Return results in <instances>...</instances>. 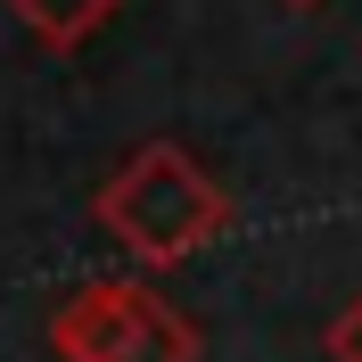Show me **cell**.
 Segmentation results:
<instances>
[{
  "label": "cell",
  "mask_w": 362,
  "mask_h": 362,
  "mask_svg": "<svg viewBox=\"0 0 362 362\" xmlns=\"http://www.w3.org/2000/svg\"><path fill=\"white\" fill-rule=\"evenodd\" d=\"M321 354H329V362H362V296H346L338 313H329V329H321Z\"/></svg>",
  "instance_id": "4"
},
{
  "label": "cell",
  "mask_w": 362,
  "mask_h": 362,
  "mask_svg": "<svg viewBox=\"0 0 362 362\" xmlns=\"http://www.w3.org/2000/svg\"><path fill=\"white\" fill-rule=\"evenodd\" d=\"M58 362H198V329L148 280H83L49 313Z\"/></svg>",
  "instance_id": "2"
},
{
  "label": "cell",
  "mask_w": 362,
  "mask_h": 362,
  "mask_svg": "<svg viewBox=\"0 0 362 362\" xmlns=\"http://www.w3.org/2000/svg\"><path fill=\"white\" fill-rule=\"evenodd\" d=\"M280 8H321V0H280Z\"/></svg>",
  "instance_id": "5"
},
{
  "label": "cell",
  "mask_w": 362,
  "mask_h": 362,
  "mask_svg": "<svg viewBox=\"0 0 362 362\" xmlns=\"http://www.w3.org/2000/svg\"><path fill=\"white\" fill-rule=\"evenodd\" d=\"M90 223L107 230L132 264L173 272V264L206 255L230 230V198L181 140H140V148H124V165L90 189Z\"/></svg>",
  "instance_id": "1"
},
{
  "label": "cell",
  "mask_w": 362,
  "mask_h": 362,
  "mask_svg": "<svg viewBox=\"0 0 362 362\" xmlns=\"http://www.w3.org/2000/svg\"><path fill=\"white\" fill-rule=\"evenodd\" d=\"M0 8H17V25H25L42 49H83L124 0H0Z\"/></svg>",
  "instance_id": "3"
}]
</instances>
